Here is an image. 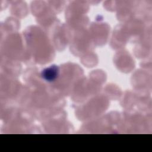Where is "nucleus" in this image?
I'll return each instance as SVG.
<instances>
[{"mask_svg": "<svg viewBox=\"0 0 152 152\" xmlns=\"http://www.w3.org/2000/svg\"><path fill=\"white\" fill-rule=\"evenodd\" d=\"M59 68L57 66L53 65L49 68H46L42 72V78L47 81H52L55 80L58 76Z\"/></svg>", "mask_w": 152, "mask_h": 152, "instance_id": "obj_1", "label": "nucleus"}]
</instances>
